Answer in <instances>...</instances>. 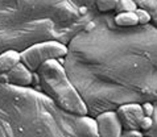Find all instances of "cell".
Wrapping results in <instances>:
<instances>
[{"label":"cell","instance_id":"21","mask_svg":"<svg viewBox=\"0 0 157 137\" xmlns=\"http://www.w3.org/2000/svg\"><path fill=\"white\" fill-rule=\"evenodd\" d=\"M120 137H121V136H120Z\"/></svg>","mask_w":157,"mask_h":137},{"label":"cell","instance_id":"2","mask_svg":"<svg viewBox=\"0 0 157 137\" xmlns=\"http://www.w3.org/2000/svg\"><path fill=\"white\" fill-rule=\"evenodd\" d=\"M97 15L94 0H0V51L49 40L67 45Z\"/></svg>","mask_w":157,"mask_h":137},{"label":"cell","instance_id":"14","mask_svg":"<svg viewBox=\"0 0 157 137\" xmlns=\"http://www.w3.org/2000/svg\"><path fill=\"white\" fill-rule=\"evenodd\" d=\"M137 4L135 3V0H119L117 7L115 10V13L120 12H135L137 10Z\"/></svg>","mask_w":157,"mask_h":137},{"label":"cell","instance_id":"11","mask_svg":"<svg viewBox=\"0 0 157 137\" xmlns=\"http://www.w3.org/2000/svg\"><path fill=\"white\" fill-rule=\"evenodd\" d=\"M114 21L117 26H121V28H133V26L139 25L136 11L114 13Z\"/></svg>","mask_w":157,"mask_h":137},{"label":"cell","instance_id":"17","mask_svg":"<svg viewBox=\"0 0 157 137\" xmlns=\"http://www.w3.org/2000/svg\"><path fill=\"white\" fill-rule=\"evenodd\" d=\"M148 137H157V100L155 101V115H153V125L148 132L144 133Z\"/></svg>","mask_w":157,"mask_h":137},{"label":"cell","instance_id":"15","mask_svg":"<svg viewBox=\"0 0 157 137\" xmlns=\"http://www.w3.org/2000/svg\"><path fill=\"white\" fill-rule=\"evenodd\" d=\"M136 15H137L139 25H149V24H152V17L145 10H143V8H137Z\"/></svg>","mask_w":157,"mask_h":137},{"label":"cell","instance_id":"13","mask_svg":"<svg viewBox=\"0 0 157 137\" xmlns=\"http://www.w3.org/2000/svg\"><path fill=\"white\" fill-rule=\"evenodd\" d=\"M119 0H94L98 13H115Z\"/></svg>","mask_w":157,"mask_h":137},{"label":"cell","instance_id":"1","mask_svg":"<svg viewBox=\"0 0 157 137\" xmlns=\"http://www.w3.org/2000/svg\"><path fill=\"white\" fill-rule=\"evenodd\" d=\"M65 69L90 116L157 100V28H121L98 13L67 44Z\"/></svg>","mask_w":157,"mask_h":137},{"label":"cell","instance_id":"5","mask_svg":"<svg viewBox=\"0 0 157 137\" xmlns=\"http://www.w3.org/2000/svg\"><path fill=\"white\" fill-rule=\"evenodd\" d=\"M67 54V45L49 40V41L36 42L28 46L21 51V62H23L30 71L36 73L40 66L50 59L65 58Z\"/></svg>","mask_w":157,"mask_h":137},{"label":"cell","instance_id":"6","mask_svg":"<svg viewBox=\"0 0 157 137\" xmlns=\"http://www.w3.org/2000/svg\"><path fill=\"white\" fill-rule=\"evenodd\" d=\"M99 137H120L123 125L116 111H104L95 116Z\"/></svg>","mask_w":157,"mask_h":137},{"label":"cell","instance_id":"9","mask_svg":"<svg viewBox=\"0 0 157 137\" xmlns=\"http://www.w3.org/2000/svg\"><path fill=\"white\" fill-rule=\"evenodd\" d=\"M77 132H78V137H99L98 124L95 117L90 116V115H78Z\"/></svg>","mask_w":157,"mask_h":137},{"label":"cell","instance_id":"18","mask_svg":"<svg viewBox=\"0 0 157 137\" xmlns=\"http://www.w3.org/2000/svg\"><path fill=\"white\" fill-rule=\"evenodd\" d=\"M152 125H153V117L144 116L141 123H140V131L143 132V133H145V132H148L151 129Z\"/></svg>","mask_w":157,"mask_h":137},{"label":"cell","instance_id":"10","mask_svg":"<svg viewBox=\"0 0 157 137\" xmlns=\"http://www.w3.org/2000/svg\"><path fill=\"white\" fill-rule=\"evenodd\" d=\"M21 62V51L15 49H8L0 51V74L8 73L17 63Z\"/></svg>","mask_w":157,"mask_h":137},{"label":"cell","instance_id":"7","mask_svg":"<svg viewBox=\"0 0 157 137\" xmlns=\"http://www.w3.org/2000/svg\"><path fill=\"white\" fill-rule=\"evenodd\" d=\"M123 129H140V123L145 116L143 112L141 104L139 103H127L121 104L116 109Z\"/></svg>","mask_w":157,"mask_h":137},{"label":"cell","instance_id":"3","mask_svg":"<svg viewBox=\"0 0 157 137\" xmlns=\"http://www.w3.org/2000/svg\"><path fill=\"white\" fill-rule=\"evenodd\" d=\"M77 116L40 88L0 82V137H78Z\"/></svg>","mask_w":157,"mask_h":137},{"label":"cell","instance_id":"4","mask_svg":"<svg viewBox=\"0 0 157 137\" xmlns=\"http://www.w3.org/2000/svg\"><path fill=\"white\" fill-rule=\"evenodd\" d=\"M40 77V90L63 111L73 115H89L79 91L69 78L66 69L58 59H50L36 71Z\"/></svg>","mask_w":157,"mask_h":137},{"label":"cell","instance_id":"12","mask_svg":"<svg viewBox=\"0 0 157 137\" xmlns=\"http://www.w3.org/2000/svg\"><path fill=\"white\" fill-rule=\"evenodd\" d=\"M139 8L145 10L152 17V24L157 28V0H135Z\"/></svg>","mask_w":157,"mask_h":137},{"label":"cell","instance_id":"20","mask_svg":"<svg viewBox=\"0 0 157 137\" xmlns=\"http://www.w3.org/2000/svg\"><path fill=\"white\" fill-rule=\"evenodd\" d=\"M144 137H148V136H144Z\"/></svg>","mask_w":157,"mask_h":137},{"label":"cell","instance_id":"8","mask_svg":"<svg viewBox=\"0 0 157 137\" xmlns=\"http://www.w3.org/2000/svg\"><path fill=\"white\" fill-rule=\"evenodd\" d=\"M7 75V83L19 87H30L33 85V79H34V73L25 66L23 62L17 63L13 69H11Z\"/></svg>","mask_w":157,"mask_h":137},{"label":"cell","instance_id":"16","mask_svg":"<svg viewBox=\"0 0 157 137\" xmlns=\"http://www.w3.org/2000/svg\"><path fill=\"white\" fill-rule=\"evenodd\" d=\"M141 108H143V112H144L145 116L153 117V115H155V101H144V103H141Z\"/></svg>","mask_w":157,"mask_h":137},{"label":"cell","instance_id":"19","mask_svg":"<svg viewBox=\"0 0 157 137\" xmlns=\"http://www.w3.org/2000/svg\"><path fill=\"white\" fill-rule=\"evenodd\" d=\"M145 135L140 129H123L121 137H144Z\"/></svg>","mask_w":157,"mask_h":137}]
</instances>
